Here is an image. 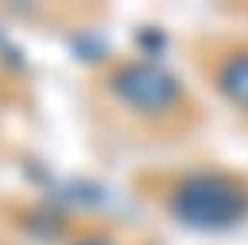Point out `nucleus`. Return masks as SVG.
<instances>
[{
    "instance_id": "obj_2",
    "label": "nucleus",
    "mask_w": 248,
    "mask_h": 245,
    "mask_svg": "<svg viewBox=\"0 0 248 245\" xmlns=\"http://www.w3.org/2000/svg\"><path fill=\"white\" fill-rule=\"evenodd\" d=\"M116 90L126 103L142 106V110H159L175 99V86L166 73H159L153 66H133L116 80Z\"/></svg>"
},
{
    "instance_id": "obj_1",
    "label": "nucleus",
    "mask_w": 248,
    "mask_h": 245,
    "mask_svg": "<svg viewBox=\"0 0 248 245\" xmlns=\"http://www.w3.org/2000/svg\"><path fill=\"white\" fill-rule=\"evenodd\" d=\"M175 212L189 226H202V229L229 226L242 212V192L229 179L199 176V179H192V182L182 186L179 199H175Z\"/></svg>"
}]
</instances>
